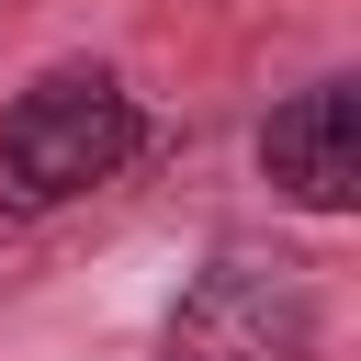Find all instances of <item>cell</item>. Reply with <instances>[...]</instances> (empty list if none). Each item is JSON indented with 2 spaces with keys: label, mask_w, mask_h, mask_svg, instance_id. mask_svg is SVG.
I'll list each match as a JSON object with an SVG mask.
<instances>
[{
  "label": "cell",
  "mask_w": 361,
  "mask_h": 361,
  "mask_svg": "<svg viewBox=\"0 0 361 361\" xmlns=\"http://www.w3.org/2000/svg\"><path fill=\"white\" fill-rule=\"evenodd\" d=\"M124 158H135V90L102 79V68H56V79H34V90L0 113V203H11V214L79 203V192H102Z\"/></svg>",
  "instance_id": "cell-1"
},
{
  "label": "cell",
  "mask_w": 361,
  "mask_h": 361,
  "mask_svg": "<svg viewBox=\"0 0 361 361\" xmlns=\"http://www.w3.org/2000/svg\"><path fill=\"white\" fill-rule=\"evenodd\" d=\"M169 361H316V282L293 259H214L169 305Z\"/></svg>",
  "instance_id": "cell-2"
},
{
  "label": "cell",
  "mask_w": 361,
  "mask_h": 361,
  "mask_svg": "<svg viewBox=\"0 0 361 361\" xmlns=\"http://www.w3.org/2000/svg\"><path fill=\"white\" fill-rule=\"evenodd\" d=\"M259 169H271L305 214H338V203L361 192V102H350V79L293 90V102L271 113V135H259Z\"/></svg>",
  "instance_id": "cell-3"
}]
</instances>
